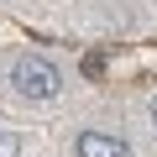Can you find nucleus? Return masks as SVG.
<instances>
[{"instance_id": "f257e3e1", "label": "nucleus", "mask_w": 157, "mask_h": 157, "mask_svg": "<svg viewBox=\"0 0 157 157\" xmlns=\"http://www.w3.org/2000/svg\"><path fill=\"white\" fill-rule=\"evenodd\" d=\"M11 89L21 94V100H58L63 94V73H58V63L52 58H42V52H26V58H16L11 63Z\"/></svg>"}, {"instance_id": "f03ea898", "label": "nucleus", "mask_w": 157, "mask_h": 157, "mask_svg": "<svg viewBox=\"0 0 157 157\" xmlns=\"http://www.w3.org/2000/svg\"><path fill=\"white\" fill-rule=\"evenodd\" d=\"M73 152L78 157H126V141L121 136H105V131H78L73 136Z\"/></svg>"}, {"instance_id": "7ed1b4c3", "label": "nucleus", "mask_w": 157, "mask_h": 157, "mask_svg": "<svg viewBox=\"0 0 157 157\" xmlns=\"http://www.w3.org/2000/svg\"><path fill=\"white\" fill-rule=\"evenodd\" d=\"M0 157H21V136L16 131H0Z\"/></svg>"}, {"instance_id": "20e7f679", "label": "nucleus", "mask_w": 157, "mask_h": 157, "mask_svg": "<svg viewBox=\"0 0 157 157\" xmlns=\"http://www.w3.org/2000/svg\"><path fill=\"white\" fill-rule=\"evenodd\" d=\"M152 121H157V94H152Z\"/></svg>"}]
</instances>
